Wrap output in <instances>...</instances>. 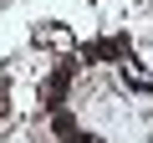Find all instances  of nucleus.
<instances>
[{"label": "nucleus", "mask_w": 153, "mask_h": 143, "mask_svg": "<svg viewBox=\"0 0 153 143\" xmlns=\"http://www.w3.org/2000/svg\"><path fill=\"white\" fill-rule=\"evenodd\" d=\"M66 82H71V66H61L56 77H46V87H41V102H46V107H61V97H66Z\"/></svg>", "instance_id": "f257e3e1"}, {"label": "nucleus", "mask_w": 153, "mask_h": 143, "mask_svg": "<svg viewBox=\"0 0 153 143\" xmlns=\"http://www.w3.org/2000/svg\"><path fill=\"white\" fill-rule=\"evenodd\" d=\"M36 41H41V46H61V51L71 46V36H66L61 26H51V31H36Z\"/></svg>", "instance_id": "f03ea898"}, {"label": "nucleus", "mask_w": 153, "mask_h": 143, "mask_svg": "<svg viewBox=\"0 0 153 143\" xmlns=\"http://www.w3.org/2000/svg\"><path fill=\"white\" fill-rule=\"evenodd\" d=\"M51 128H56V138H66V133H76V128H71V118H66V112H61V107H56V112H51Z\"/></svg>", "instance_id": "7ed1b4c3"}, {"label": "nucleus", "mask_w": 153, "mask_h": 143, "mask_svg": "<svg viewBox=\"0 0 153 143\" xmlns=\"http://www.w3.org/2000/svg\"><path fill=\"white\" fill-rule=\"evenodd\" d=\"M66 143H102V138H92V133H66Z\"/></svg>", "instance_id": "20e7f679"}]
</instances>
